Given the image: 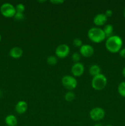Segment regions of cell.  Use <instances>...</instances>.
<instances>
[{
	"mask_svg": "<svg viewBox=\"0 0 125 126\" xmlns=\"http://www.w3.org/2000/svg\"><path fill=\"white\" fill-rule=\"evenodd\" d=\"M1 35L0 34V42H1Z\"/></svg>",
	"mask_w": 125,
	"mask_h": 126,
	"instance_id": "obj_29",
	"label": "cell"
},
{
	"mask_svg": "<svg viewBox=\"0 0 125 126\" xmlns=\"http://www.w3.org/2000/svg\"><path fill=\"white\" fill-rule=\"evenodd\" d=\"M102 30L106 38H108L113 35V26L111 24L105 25Z\"/></svg>",
	"mask_w": 125,
	"mask_h": 126,
	"instance_id": "obj_14",
	"label": "cell"
},
{
	"mask_svg": "<svg viewBox=\"0 0 125 126\" xmlns=\"http://www.w3.org/2000/svg\"><path fill=\"white\" fill-rule=\"evenodd\" d=\"M110 126V125H107V126Z\"/></svg>",
	"mask_w": 125,
	"mask_h": 126,
	"instance_id": "obj_31",
	"label": "cell"
},
{
	"mask_svg": "<svg viewBox=\"0 0 125 126\" xmlns=\"http://www.w3.org/2000/svg\"><path fill=\"white\" fill-rule=\"evenodd\" d=\"M88 36L91 41L96 43H99L106 38L103 30L98 27L91 28L88 32Z\"/></svg>",
	"mask_w": 125,
	"mask_h": 126,
	"instance_id": "obj_2",
	"label": "cell"
},
{
	"mask_svg": "<svg viewBox=\"0 0 125 126\" xmlns=\"http://www.w3.org/2000/svg\"><path fill=\"white\" fill-rule=\"evenodd\" d=\"M107 83L106 77L102 74H99L94 76L91 81V86L96 91H100L105 87Z\"/></svg>",
	"mask_w": 125,
	"mask_h": 126,
	"instance_id": "obj_3",
	"label": "cell"
},
{
	"mask_svg": "<svg viewBox=\"0 0 125 126\" xmlns=\"http://www.w3.org/2000/svg\"><path fill=\"white\" fill-rule=\"evenodd\" d=\"M5 123L7 126H16L18 123V121L14 115L9 114L5 118Z\"/></svg>",
	"mask_w": 125,
	"mask_h": 126,
	"instance_id": "obj_13",
	"label": "cell"
},
{
	"mask_svg": "<svg viewBox=\"0 0 125 126\" xmlns=\"http://www.w3.org/2000/svg\"><path fill=\"white\" fill-rule=\"evenodd\" d=\"M75 96L74 93L72 92H71V91L67 92V93L65 94L64 96L65 100H66L67 102H72V101H73L75 99Z\"/></svg>",
	"mask_w": 125,
	"mask_h": 126,
	"instance_id": "obj_18",
	"label": "cell"
},
{
	"mask_svg": "<svg viewBox=\"0 0 125 126\" xmlns=\"http://www.w3.org/2000/svg\"><path fill=\"white\" fill-rule=\"evenodd\" d=\"M13 18L15 20L20 21L23 20L24 18V14L23 13H19V12H16L15 16H13Z\"/></svg>",
	"mask_w": 125,
	"mask_h": 126,
	"instance_id": "obj_20",
	"label": "cell"
},
{
	"mask_svg": "<svg viewBox=\"0 0 125 126\" xmlns=\"http://www.w3.org/2000/svg\"><path fill=\"white\" fill-rule=\"evenodd\" d=\"M58 62L57 57L54 55H51V56H49V57L47 59V62L48 63V64L50 65H56V63Z\"/></svg>",
	"mask_w": 125,
	"mask_h": 126,
	"instance_id": "obj_17",
	"label": "cell"
},
{
	"mask_svg": "<svg viewBox=\"0 0 125 126\" xmlns=\"http://www.w3.org/2000/svg\"><path fill=\"white\" fill-rule=\"evenodd\" d=\"M100 66H98V65H93L89 67V73L91 76H97V75L100 74Z\"/></svg>",
	"mask_w": 125,
	"mask_h": 126,
	"instance_id": "obj_15",
	"label": "cell"
},
{
	"mask_svg": "<svg viewBox=\"0 0 125 126\" xmlns=\"http://www.w3.org/2000/svg\"><path fill=\"white\" fill-rule=\"evenodd\" d=\"M89 116L92 120L94 121H99L102 120L105 116V111L100 107H95L89 112Z\"/></svg>",
	"mask_w": 125,
	"mask_h": 126,
	"instance_id": "obj_6",
	"label": "cell"
},
{
	"mask_svg": "<svg viewBox=\"0 0 125 126\" xmlns=\"http://www.w3.org/2000/svg\"><path fill=\"white\" fill-rule=\"evenodd\" d=\"M94 48L89 44H83L80 48V53L85 57H90L94 54Z\"/></svg>",
	"mask_w": 125,
	"mask_h": 126,
	"instance_id": "obj_9",
	"label": "cell"
},
{
	"mask_svg": "<svg viewBox=\"0 0 125 126\" xmlns=\"http://www.w3.org/2000/svg\"><path fill=\"white\" fill-rule=\"evenodd\" d=\"M94 126H102V125L101 124H100V123H98V124H96Z\"/></svg>",
	"mask_w": 125,
	"mask_h": 126,
	"instance_id": "obj_27",
	"label": "cell"
},
{
	"mask_svg": "<svg viewBox=\"0 0 125 126\" xmlns=\"http://www.w3.org/2000/svg\"><path fill=\"white\" fill-rule=\"evenodd\" d=\"M122 73H123V76H124V77L125 78V67L123 69Z\"/></svg>",
	"mask_w": 125,
	"mask_h": 126,
	"instance_id": "obj_26",
	"label": "cell"
},
{
	"mask_svg": "<svg viewBox=\"0 0 125 126\" xmlns=\"http://www.w3.org/2000/svg\"><path fill=\"white\" fill-rule=\"evenodd\" d=\"M123 13L124 17H125V8H124V9H123Z\"/></svg>",
	"mask_w": 125,
	"mask_h": 126,
	"instance_id": "obj_28",
	"label": "cell"
},
{
	"mask_svg": "<svg viewBox=\"0 0 125 126\" xmlns=\"http://www.w3.org/2000/svg\"><path fill=\"white\" fill-rule=\"evenodd\" d=\"M123 46V40L119 36L112 35L106 39L105 47L110 52H120Z\"/></svg>",
	"mask_w": 125,
	"mask_h": 126,
	"instance_id": "obj_1",
	"label": "cell"
},
{
	"mask_svg": "<svg viewBox=\"0 0 125 126\" xmlns=\"http://www.w3.org/2000/svg\"><path fill=\"white\" fill-rule=\"evenodd\" d=\"M64 2V1H63V0H53V1L51 0L50 1V2L55 5H60L63 3Z\"/></svg>",
	"mask_w": 125,
	"mask_h": 126,
	"instance_id": "obj_23",
	"label": "cell"
},
{
	"mask_svg": "<svg viewBox=\"0 0 125 126\" xmlns=\"http://www.w3.org/2000/svg\"><path fill=\"white\" fill-rule=\"evenodd\" d=\"M62 84L68 90H73L77 87V81L74 77L69 75H66L62 77Z\"/></svg>",
	"mask_w": 125,
	"mask_h": 126,
	"instance_id": "obj_5",
	"label": "cell"
},
{
	"mask_svg": "<svg viewBox=\"0 0 125 126\" xmlns=\"http://www.w3.org/2000/svg\"><path fill=\"white\" fill-rule=\"evenodd\" d=\"M28 104L25 101H19L15 105V111L18 114H24L28 110Z\"/></svg>",
	"mask_w": 125,
	"mask_h": 126,
	"instance_id": "obj_11",
	"label": "cell"
},
{
	"mask_svg": "<svg viewBox=\"0 0 125 126\" xmlns=\"http://www.w3.org/2000/svg\"><path fill=\"white\" fill-rule=\"evenodd\" d=\"M85 71V67L82 63L77 62L75 63L72 65L71 68V73L74 76H82L83 74Z\"/></svg>",
	"mask_w": 125,
	"mask_h": 126,
	"instance_id": "obj_8",
	"label": "cell"
},
{
	"mask_svg": "<svg viewBox=\"0 0 125 126\" xmlns=\"http://www.w3.org/2000/svg\"><path fill=\"white\" fill-rule=\"evenodd\" d=\"M15 7L16 12H19V13H23L25 11V7L22 3L17 4Z\"/></svg>",
	"mask_w": 125,
	"mask_h": 126,
	"instance_id": "obj_19",
	"label": "cell"
},
{
	"mask_svg": "<svg viewBox=\"0 0 125 126\" xmlns=\"http://www.w3.org/2000/svg\"><path fill=\"white\" fill-rule=\"evenodd\" d=\"M1 91H0V97H1Z\"/></svg>",
	"mask_w": 125,
	"mask_h": 126,
	"instance_id": "obj_30",
	"label": "cell"
},
{
	"mask_svg": "<svg viewBox=\"0 0 125 126\" xmlns=\"http://www.w3.org/2000/svg\"><path fill=\"white\" fill-rule=\"evenodd\" d=\"M22 55H23V50L19 47H13L9 51V55L13 59L20 58Z\"/></svg>",
	"mask_w": 125,
	"mask_h": 126,
	"instance_id": "obj_12",
	"label": "cell"
},
{
	"mask_svg": "<svg viewBox=\"0 0 125 126\" xmlns=\"http://www.w3.org/2000/svg\"><path fill=\"white\" fill-rule=\"evenodd\" d=\"M107 21V17L104 14H98L94 16L93 22L97 26H102L105 24Z\"/></svg>",
	"mask_w": 125,
	"mask_h": 126,
	"instance_id": "obj_10",
	"label": "cell"
},
{
	"mask_svg": "<svg viewBox=\"0 0 125 126\" xmlns=\"http://www.w3.org/2000/svg\"><path fill=\"white\" fill-rule=\"evenodd\" d=\"M73 44L74 45V46L77 47H80L83 45L82 40H81L80 39H79V38H75V39H74Z\"/></svg>",
	"mask_w": 125,
	"mask_h": 126,
	"instance_id": "obj_21",
	"label": "cell"
},
{
	"mask_svg": "<svg viewBox=\"0 0 125 126\" xmlns=\"http://www.w3.org/2000/svg\"><path fill=\"white\" fill-rule=\"evenodd\" d=\"M104 14L105 15V16H106L107 17H111L112 16L113 11H112V10H110V9H108V10H107L106 11H105V14Z\"/></svg>",
	"mask_w": 125,
	"mask_h": 126,
	"instance_id": "obj_24",
	"label": "cell"
},
{
	"mask_svg": "<svg viewBox=\"0 0 125 126\" xmlns=\"http://www.w3.org/2000/svg\"><path fill=\"white\" fill-rule=\"evenodd\" d=\"M70 48L67 44H60L55 50V54L56 56L60 59H64L69 54Z\"/></svg>",
	"mask_w": 125,
	"mask_h": 126,
	"instance_id": "obj_7",
	"label": "cell"
},
{
	"mask_svg": "<svg viewBox=\"0 0 125 126\" xmlns=\"http://www.w3.org/2000/svg\"><path fill=\"white\" fill-rule=\"evenodd\" d=\"M118 92L122 97H125V81L120 82L118 86Z\"/></svg>",
	"mask_w": 125,
	"mask_h": 126,
	"instance_id": "obj_16",
	"label": "cell"
},
{
	"mask_svg": "<svg viewBox=\"0 0 125 126\" xmlns=\"http://www.w3.org/2000/svg\"><path fill=\"white\" fill-rule=\"evenodd\" d=\"M0 12L4 17L7 18L13 17L16 13L15 7L12 4L5 2L1 5L0 7Z\"/></svg>",
	"mask_w": 125,
	"mask_h": 126,
	"instance_id": "obj_4",
	"label": "cell"
},
{
	"mask_svg": "<svg viewBox=\"0 0 125 126\" xmlns=\"http://www.w3.org/2000/svg\"><path fill=\"white\" fill-rule=\"evenodd\" d=\"M72 59L74 62H75V63L78 62V61L80 59V55L78 53L75 52L72 54Z\"/></svg>",
	"mask_w": 125,
	"mask_h": 126,
	"instance_id": "obj_22",
	"label": "cell"
},
{
	"mask_svg": "<svg viewBox=\"0 0 125 126\" xmlns=\"http://www.w3.org/2000/svg\"><path fill=\"white\" fill-rule=\"evenodd\" d=\"M120 55L121 57L125 59V48L121 49V50H120Z\"/></svg>",
	"mask_w": 125,
	"mask_h": 126,
	"instance_id": "obj_25",
	"label": "cell"
}]
</instances>
